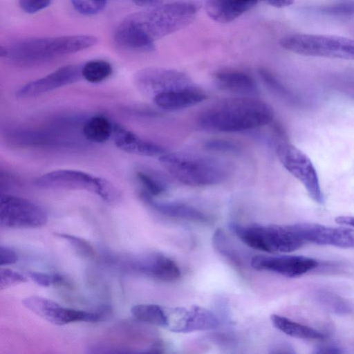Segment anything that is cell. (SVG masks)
Returning <instances> with one entry per match:
<instances>
[{
	"label": "cell",
	"instance_id": "cell-36",
	"mask_svg": "<svg viewBox=\"0 0 354 354\" xmlns=\"http://www.w3.org/2000/svg\"><path fill=\"white\" fill-rule=\"evenodd\" d=\"M17 260L18 256L13 250L3 245L0 246V265L1 266L14 264Z\"/></svg>",
	"mask_w": 354,
	"mask_h": 354
},
{
	"label": "cell",
	"instance_id": "cell-12",
	"mask_svg": "<svg viewBox=\"0 0 354 354\" xmlns=\"http://www.w3.org/2000/svg\"><path fill=\"white\" fill-rule=\"evenodd\" d=\"M133 82L139 91L153 97L166 91L194 84L191 79L180 71L158 67L138 71L134 75Z\"/></svg>",
	"mask_w": 354,
	"mask_h": 354
},
{
	"label": "cell",
	"instance_id": "cell-40",
	"mask_svg": "<svg viewBox=\"0 0 354 354\" xmlns=\"http://www.w3.org/2000/svg\"><path fill=\"white\" fill-rule=\"evenodd\" d=\"M318 350L316 351V353H342V351L337 347L335 346H324L320 347L317 348Z\"/></svg>",
	"mask_w": 354,
	"mask_h": 354
},
{
	"label": "cell",
	"instance_id": "cell-4",
	"mask_svg": "<svg viewBox=\"0 0 354 354\" xmlns=\"http://www.w3.org/2000/svg\"><path fill=\"white\" fill-rule=\"evenodd\" d=\"M234 234L250 248L267 253H288L301 248L306 243L297 224L230 223Z\"/></svg>",
	"mask_w": 354,
	"mask_h": 354
},
{
	"label": "cell",
	"instance_id": "cell-24",
	"mask_svg": "<svg viewBox=\"0 0 354 354\" xmlns=\"http://www.w3.org/2000/svg\"><path fill=\"white\" fill-rule=\"evenodd\" d=\"M131 313L138 321L164 328V307L157 304H138L131 308Z\"/></svg>",
	"mask_w": 354,
	"mask_h": 354
},
{
	"label": "cell",
	"instance_id": "cell-7",
	"mask_svg": "<svg viewBox=\"0 0 354 354\" xmlns=\"http://www.w3.org/2000/svg\"><path fill=\"white\" fill-rule=\"evenodd\" d=\"M34 183L45 189L86 190L95 194L104 201L111 200L115 188L107 180L76 169H58L37 178Z\"/></svg>",
	"mask_w": 354,
	"mask_h": 354
},
{
	"label": "cell",
	"instance_id": "cell-17",
	"mask_svg": "<svg viewBox=\"0 0 354 354\" xmlns=\"http://www.w3.org/2000/svg\"><path fill=\"white\" fill-rule=\"evenodd\" d=\"M140 196L151 208L165 216L199 223H208L211 221L208 215L192 205L180 202L157 201L144 191Z\"/></svg>",
	"mask_w": 354,
	"mask_h": 354
},
{
	"label": "cell",
	"instance_id": "cell-39",
	"mask_svg": "<svg viewBox=\"0 0 354 354\" xmlns=\"http://www.w3.org/2000/svg\"><path fill=\"white\" fill-rule=\"evenodd\" d=\"M270 5L276 8H283L292 5L294 0H266Z\"/></svg>",
	"mask_w": 354,
	"mask_h": 354
},
{
	"label": "cell",
	"instance_id": "cell-8",
	"mask_svg": "<svg viewBox=\"0 0 354 354\" xmlns=\"http://www.w3.org/2000/svg\"><path fill=\"white\" fill-rule=\"evenodd\" d=\"M276 151L282 165L303 184L310 198L319 204L324 203L317 173L310 159L295 146L286 142H279Z\"/></svg>",
	"mask_w": 354,
	"mask_h": 354
},
{
	"label": "cell",
	"instance_id": "cell-23",
	"mask_svg": "<svg viewBox=\"0 0 354 354\" xmlns=\"http://www.w3.org/2000/svg\"><path fill=\"white\" fill-rule=\"evenodd\" d=\"M320 245H329L342 248H354V228L332 227L323 225Z\"/></svg>",
	"mask_w": 354,
	"mask_h": 354
},
{
	"label": "cell",
	"instance_id": "cell-2",
	"mask_svg": "<svg viewBox=\"0 0 354 354\" xmlns=\"http://www.w3.org/2000/svg\"><path fill=\"white\" fill-rule=\"evenodd\" d=\"M274 113L266 102L250 97L223 100L204 111L199 125L219 132H241L255 129L272 122Z\"/></svg>",
	"mask_w": 354,
	"mask_h": 354
},
{
	"label": "cell",
	"instance_id": "cell-22",
	"mask_svg": "<svg viewBox=\"0 0 354 354\" xmlns=\"http://www.w3.org/2000/svg\"><path fill=\"white\" fill-rule=\"evenodd\" d=\"M114 124L105 116L95 115L89 118L83 127V134L92 142L103 143L112 137Z\"/></svg>",
	"mask_w": 354,
	"mask_h": 354
},
{
	"label": "cell",
	"instance_id": "cell-15",
	"mask_svg": "<svg viewBox=\"0 0 354 354\" xmlns=\"http://www.w3.org/2000/svg\"><path fill=\"white\" fill-rule=\"evenodd\" d=\"M132 267L142 274L162 281H174L181 275L178 264L159 253L146 254L136 258Z\"/></svg>",
	"mask_w": 354,
	"mask_h": 354
},
{
	"label": "cell",
	"instance_id": "cell-32",
	"mask_svg": "<svg viewBox=\"0 0 354 354\" xmlns=\"http://www.w3.org/2000/svg\"><path fill=\"white\" fill-rule=\"evenodd\" d=\"M26 281L27 279L26 277L15 270L3 268L0 270L1 290Z\"/></svg>",
	"mask_w": 354,
	"mask_h": 354
},
{
	"label": "cell",
	"instance_id": "cell-10",
	"mask_svg": "<svg viewBox=\"0 0 354 354\" xmlns=\"http://www.w3.org/2000/svg\"><path fill=\"white\" fill-rule=\"evenodd\" d=\"M22 303L40 317L58 326L77 322H97L104 320L109 314L106 308L95 312L80 310L63 307L53 300L39 296L28 297Z\"/></svg>",
	"mask_w": 354,
	"mask_h": 354
},
{
	"label": "cell",
	"instance_id": "cell-6",
	"mask_svg": "<svg viewBox=\"0 0 354 354\" xmlns=\"http://www.w3.org/2000/svg\"><path fill=\"white\" fill-rule=\"evenodd\" d=\"M280 46L304 56L354 60V39L330 35L295 33L282 37Z\"/></svg>",
	"mask_w": 354,
	"mask_h": 354
},
{
	"label": "cell",
	"instance_id": "cell-35",
	"mask_svg": "<svg viewBox=\"0 0 354 354\" xmlns=\"http://www.w3.org/2000/svg\"><path fill=\"white\" fill-rule=\"evenodd\" d=\"M52 0H19L21 10L28 14L36 13L49 6Z\"/></svg>",
	"mask_w": 354,
	"mask_h": 354
},
{
	"label": "cell",
	"instance_id": "cell-31",
	"mask_svg": "<svg viewBox=\"0 0 354 354\" xmlns=\"http://www.w3.org/2000/svg\"><path fill=\"white\" fill-rule=\"evenodd\" d=\"M205 148L209 151L223 153H237L240 147L236 142L223 139H214L209 140L205 145Z\"/></svg>",
	"mask_w": 354,
	"mask_h": 354
},
{
	"label": "cell",
	"instance_id": "cell-9",
	"mask_svg": "<svg viewBox=\"0 0 354 354\" xmlns=\"http://www.w3.org/2000/svg\"><path fill=\"white\" fill-rule=\"evenodd\" d=\"M46 211L32 201L11 195L0 198V225L6 228L29 229L44 225Z\"/></svg>",
	"mask_w": 354,
	"mask_h": 354
},
{
	"label": "cell",
	"instance_id": "cell-16",
	"mask_svg": "<svg viewBox=\"0 0 354 354\" xmlns=\"http://www.w3.org/2000/svg\"><path fill=\"white\" fill-rule=\"evenodd\" d=\"M206 98L205 93L194 84L160 93L153 97V100L160 108L175 111L194 106Z\"/></svg>",
	"mask_w": 354,
	"mask_h": 354
},
{
	"label": "cell",
	"instance_id": "cell-29",
	"mask_svg": "<svg viewBox=\"0 0 354 354\" xmlns=\"http://www.w3.org/2000/svg\"><path fill=\"white\" fill-rule=\"evenodd\" d=\"M319 10L328 15L354 17V0L344 1L322 6Z\"/></svg>",
	"mask_w": 354,
	"mask_h": 354
},
{
	"label": "cell",
	"instance_id": "cell-20",
	"mask_svg": "<svg viewBox=\"0 0 354 354\" xmlns=\"http://www.w3.org/2000/svg\"><path fill=\"white\" fill-rule=\"evenodd\" d=\"M215 82L220 89L234 93L250 95L257 93L254 78L241 71L227 69L218 71L215 75Z\"/></svg>",
	"mask_w": 354,
	"mask_h": 354
},
{
	"label": "cell",
	"instance_id": "cell-13",
	"mask_svg": "<svg viewBox=\"0 0 354 354\" xmlns=\"http://www.w3.org/2000/svg\"><path fill=\"white\" fill-rule=\"evenodd\" d=\"M81 77V66L66 65L42 77L24 84L16 91L15 96L20 99L39 96L77 82Z\"/></svg>",
	"mask_w": 354,
	"mask_h": 354
},
{
	"label": "cell",
	"instance_id": "cell-11",
	"mask_svg": "<svg viewBox=\"0 0 354 354\" xmlns=\"http://www.w3.org/2000/svg\"><path fill=\"white\" fill-rule=\"evenodd\" d=\"M164 328L174 333L212 330L219 325L215 314L200 306L164 308Z\"/></svg>",
	"mask_w": 354,
	"mask_h": 354
},
{
	"label": "cell",
	"instance_id": "cell-3",
	"mask_svg": "<svg viewBox=\"0 0 354 354\" xmlns=\"http://www.w3.org/2000/svg\"><path fill=\"white\" fill-rule=\"evenodd\" d=\"M97 37L88 35L34 37L0 48V55L22 64H31L81 51L95 46Z\"/></svg>",
	"mask_w": 354,
	"mask_h": 354
},
{
	"label": "cell",
	"instance_id": "cell-27",
	"mask_svg": "<svg viewBox=\"0 0 354 354\" xmlns=\"http://www.w3.org/2000/svg\"><path fill=\"white\" fill-rule=\"evenodd\" d=\"M74 9L84 15H93L101 12L107 0H71Z\"/></svg>",
	"mask_w": 354,
	"mask_h": 354
},
{
	"label": "cell",
	"instance_id": "cell-19",
	"mask_svg": "<svg viewBox=\"0 0 354 354\" xmlns=\"http://www.w3.org/2000/svg\"><path fill=\"white\" fill-rule=\"evenodd\" d=\"M261 0H207L209 17L219 23H229L255 6Z\"/></svg>",
	"mask_w": 354,
	"mask_h": 354
},
{
	"label": "cell",
	"instance_id": "cell-18",
	"mask_svg": "<svg viewBox=\"0 0 354 354\" xmlns=\"http://www.w3.org/2000/svg\"><path fill=\"white\" fill-rule=\"evenodd\" d=\"M112 138L116 147L127 153L149 157H160L167 152L162 147L145 140L132 131L118 124H114Z\"/></svg>",
	"mask_w": 354,
	"mask_h": 354
},
{
	"label": "cell",
	"instance_id": "cell-26",
	"mask_svg": "<svg viewBox=\"0 0 354 354\" xmlns=\"http://www.w3.org/2000/svg\"><path fill=\"white\" fill-rule=\"evenodd\" d=\"M136 177L143 186L144 192L152 196H159L166 191V186L160 180L146 172L138 171Z\"/></svg>",
	"mask_w": 354,
	"mask_h": 354
},
{
	"label": "cell",
	"instance_id": "cell-33",
	"mask_svg": "<svg viewBox=\"0 0 354 354\" xmlns=\"http://www.w3.org/2000/svg\"><path fill=\"white\" fill-rule=\"evenodd\" d=\"M56 236L66 239L83 256L91 257L94 255V250L92 246L84 239L67 234L57 233Z\"/></svg>",
	"mask_w": 354,
	"mask_h": 354
},
{
	"label": "cell",
	"instance_id": "cell-25",
	"mask_svg": "<svg viewBox=\"0 0 354 354\" xmlns=\"http://www.w3.org/2000/svg\"><path fill=\"white\" fill-rule=\"evenodd\" d=\"M113 72L111 64L103 59H93L82 66V76L88 82L99 83L107 79Z\"/></svg>",
	"mask_w": 354,
	"mask_h": 354
},
{
	"label": "cell",
	"instance_id": "cell-5",
	"mask_svg": "<svg viewBox=\"0 0 354 354\" xmlns=\"http://www.w3.org/2000/svg\"><path fill=\"white\" fill-rule=\"evenodd\" d=\"M159 160L174 178L189 186L220 184L229 175L226 166L214 158L167 152Z\"/></svg>",
	"mask_w": 354,
	"mask_h": 354
},
{
	"label": "cell",
	"instance_id": "cell-1",
	"mask_svg": "<svg viewBox=\"0 0 354 354\" xmlns=\"http://www.w3.org/2000/svg\"><path fill=\"white\" fill-rule=\"evenodd\" d=\"M198 6L190 1L162 4L126 17L116 28L113 40L124 50L149 52L154 41L189 25Z\"/></svg>",
	"mask_w": 354,
	"mask_h": 354
},
{
	"label": "cell",
	"instance_id": "cell-38",
	"mask_svg": "<svg viewBox=\"0 0 354 354\" xmlns=\"http://www.w3.org/2000/svg\"><path fill=\"white\" fill-rule=\"evenodd\" d=\"M335 222L340 225H348L354 227V216H340L335 218Z\"/></svg>",
	"mask_w": 354,
	"mask_h": 354
},
{
	"label": "cell",
	"instance_id": "cell-21",
	"mask_svg": "<svg viewBox=\"0 0 354 354\" xmlns=\"http://www.w3.org/2000/svg\"><path fill=\"white\" fill-rule=\"evenodd\" d=\"M272 325L279 330L290 337L306 339H324L321 332L307 326L295 322L287 317L272 314L270 316Z\"/></svg>",
	"mask_w": 354,
	"mask_h": 354
},
{
	"label": "cell",
	"instance_id": "cell-28",
	"mask_svg": "<svg viewBox=\"0 0 354 354\" xmlns=\"http://www.w3.org/2000/svg\"><path fill=\"white\" fill-rule=\"evenodd\" d=\"M259 74L263 83L271 91L283 98L290 99L291 97L288 91L269 71L260 68Z\"/></svg>",
	"mask_w": 354,
	"mask_h": 354
},
{
	"label": "cell",
	"instance_id": "cell-30",
	"mask_svg": "<svg viewBox=\"0 0 354 354\" xmlns=\"http://www.w3.org/2000/svg\"><path fill=\"white\" fill-rule=\"evenodd\" d=\"M28 274L35 283L43 287H50L52 285H63L66 283L64 278L58 274L29 272Z\"/></svg>",
	"mask_w": 354,
	"mask_h": 354
},
{
	"label": "cell",
	"instance_id": "cell-14",
	"mask_svg": "<svg viewBox=\"0 0 354 354\" xmlns=\"http://www.w3.org/2000/svg\"><path fill=\"white\" fill-rule=\"evenodd\" d=\"M250 266L258 271L277 273L287 277H300L317 267V261L312 258L296 255H257Z\"/></svg>",
	"mask_w": 354,
	"mask_h": 354
},
{
	"label": "cell",
	"instance_id": "cell-37",
	"mask_svg": "<svg viewBox=\"0 0 354 354\" xmlns=\"http://www.w3.org/2000/svg\"><path fill=\"white\" fill-rule=\"evenodd\" d=\"M133 2L141 7H156L160 5H162V3L165 0H132Z\"/></svg>",
	"mask_w": 354,
	"mask_h": 354
},
{
	"label": "cell",
	"instance_id": "cell-34",
	"mask_svg": "<svg viewBox=\"0 0 354 354\" xmlns=\"http://www.w3.org/2000/svg\"><path fill=\"white\" fill-rule=\"evenodd\" d=\"M322 299L324 300V304L330 307L331 310L335 311L336 313H349L351 310L348 304L338 296L333 295L331 294H324Z\"/></svg>",
	"mask_w": 354,
	"mask_h": 354
}]
</instances>
